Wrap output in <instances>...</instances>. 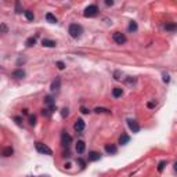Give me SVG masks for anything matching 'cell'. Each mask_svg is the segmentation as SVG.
Segmentation results:
<instances>
[{"instance_id":"cell-22","label":"cell","mask_w":177,"mask_h":177,"mask_svg":"<svg viewBox=\"0 0 177 177\" xmlns=\"http://www.w3.org/2000/svg\"><path fill=\"white\" fill-rule=\"evenodd\" d=\"M35 43H36V38H29L27 40V46H28V47H32V46H35Z\"/></svg>"},{"instance_id":"cell-23","label":"cell","mask_w":177,"mask_h":177,"mask_svg":"<svg viewBox=\"0 0 177 177\" xmlns=\"http://www.w3.org/2000/svg\"><path fill=\"white\" fill-rule=\"evenodd\" d=\"M129 31H130V32H136V31H137V24H136L134 21L130 22V25H129Z\"/></svg>"},{"instance_id":"cell-9","label":"cell","mask_w":177,"mask_h":177,"mask_svg":"<svg viewBox=\"0 0 177 177\" xmlns=\"http://www.w3.org/2000/svg\"><path fill=\"white\" fill-rule=\"evenodd\" d=\"M60 87H61V79L60 78H56V80H53V83H51V91L53 93H58L60 91Z\"/></svg>"},{"instance_id":"cell-17","label":"cell","mask_w":177,"mask_h":177,"mask_svg":"<svg viewBox=\"0 0 177 177\" xmlns=\"http://www.w3.org/2000/svg\"><path fill=\"white\" fill-rule=\"evenodd\" d=\"M105 151H107L108 154H116V147L112 144H107L105 145Z\"/></svg>"},{"instance_id":"cell-30","label":"cell","mask_w":177,"mask_h":177,"mask_svg":"<svg viewBox=\"0 0 177 177\" xmlns=\"http://www.w3.org/2000/svg\"><path fill=\"white\" fill-rule=\"evenodd\" d=\"M78 162H79V165H80V167H84V165H86V162H84L82 158H79V159H78Z\"/></svg>"},{"instance_id":"cell-12","label":"cell","mask_w":177,"mask_h":177,"mask_svg":"<svg viewBox=\"0 0 177 177\" xmlns=\"http://www.w3.org/2000/svg\"><path fill=\"white\" fill-rule=\"evenodd\" d=\"M13 78H15V79H22V78H25V71H24V69H17V71H14V72H13Z\"/></svg>"},{"instance_id":"cell-28","label":"cell","mask_w":177,"mask_h":177,"mask_svg":"<svg viewBox=\"0 0 177 177\" xmlns=\"http://www.w3.org/2000/svg\"><path fill=\"white\" fill-rule=\"evenodd\" d=\"M0 29H2V33H7V27H6V24L0 25Z\"/></svg>"},{"instance_id":"cell-31","label":"cell","mask_w":177,"mask_h":177,"mask_svg":"<svg viewBox=\"0 0 177 177\" xmlns=\"http://www.w3.org/2000/svg\"><path fill=\"white\" fill-rule=\"evenodd\" d=\"M170 80V78H169V75H167V73H163V82H169Z\"/></svg>"},{"instance_id":"cell-2","label":"cell","mask_w":177,"mask_h":177,"mask_svg":"<svg viewBox=\"0 0 177 177\" xmlns=\"http://www.w3.org/2000/svg\"><path fill=\"white\" fill-rule=\"evenodd\" d=\"M35 148H36V151H38V152H40V154H44V155H53V151H51L46 144H43V142H39L38 141L35 144Z\"/></svg>"},{"instance_id":"cell-27","label":"cell","mask_w":177,"mask_h":177,"mask_svg":"<svg viewBox=\"0 0 177 177\" xmlns=\"http://www.w3.org/2000/svg\"><path fill=\"white\" fill-rule=\"evenodd\" d=\"M57 67H58V69H64V68H65V64H64L62 61H58V62H57Z\"/></svg>"},{"instance_id":"cell-1","label":"cell","mask_w":177,"mask_h":177,"mask_svg":"<svg viewBox=\"0 0 177 177\" xmlns=\"http://www.w3.org/2000/svg\"><path fill=\"white\" fill-rule=\"evenodd\" d=\"M68 33H69L73 39H79L82 36V33H83V28L78 24H71L69 28H68Z\"/></svg>"},{"instance_id":"cell-32","label":"cell","mask_w":177,"mask_h":177,"mask_svg":"<svg viewBox=\"0 0 177 177\" xmlns=\"http://www.w3.org/2000/svg\"><path fill=\"white\" fill-rule=\"evenodd\" d=\"M105 4H107V6H112L113 2H112V0H107V2H105Z\"/></svg>"},{"instance_id":"cell-34","label":"cell","mask_w":177,"mask_h":177,"mask_svg":"<svg viewBox=\"0 0 177 177\" xmlns=\"http://www.w3.org/2000/svg\"><path fill=\"white\" fill-rule=\"evenodd\" d=\"M17 13H21V8H19V3H17Z\"/></svg>"},{"instance_id":"cell-10","label":"cell","mask_w":177,"mask_h":177,"mask_svg":"<svg viewBox=\"0 0 177 177\" xmlns=\"http://www.w3.org/2000/svg\"><path fill=\"white\" fill-rule=\"evenodd\" d=\"M84 150H86V144H84V141L79 140L78 144H76V152H78V154H83Z\"/></svg>"},{"instance_id":"cell-18","label":"cell","mask_w":177,"mask_h":177,"mask_svg":"<svg viewBox=\"0 0 177 177\" xmlns=\"http://www.w3.org/2000/svg\"><path fill=\"white\" fill-rule=\"evenodd\" d=\"M112 94H113V97H115V98H118V97H121L122 94H123V90H122L121 87H115L112 90Z\"/></svg>"},{"instance_id":"cell-7","label":"cell","mask_w":177,"mask_h":177,"mask_svg":"<svg viewBox=\"0 0 177 177\" xmlns=\"http://www.w3.org/2000/svg\"><path fill=\"white\" fill-rule=\"evenodd\" d=\"M61 142H62V145L68 147V145L72 142V137H71L69 134H67L65 132H62V134H61Z\"/></svg>"},{"instance_id":"cell-29","label":"cell","mask_w":177,"mask_h":177,"mask_svg":"<svg viewBox=\"0 0 177 177\" xmlns=\"http://www.w3.org/2000/svg\"><path fill=\"white\" fill-rule=\"evenodd\" d=\"M14 121H15V122H17V125H19V126L22 125V119L19 118V116H15V118H14Z\"/></svg>"},{"instance_id":"cell-14","label":"cell","mask_w":177,"mask_h":177,"mask_svg":"<svg viewBox=\"0 0 177 177\" xmlns=\"http://www.w3.org/2000/svg\"><path fill=\"white\" fill-rule=\"evenodd\" d=\"M3 156H4V158H8V156H11L14 154V150H13V147H6L4 150H3Z\"/></svg>"},{"instance_id":"cell-33","label":"cell","mask_w":177,"mask_h":177,"mask_svg":"<svg viewBox=\"0 0 177 177\" xmlns=\"http://www.w3.org/2000/svg\"><path fill=\"white\" fill-rule=\"evenodd\" d=\"M80 109H82V112H83V113H88V111H87V109H86V108H84V107H82Z\"/></svg>"},{"instance_id":"cell-37","label":"cell","mask_w":177,"mask_h":177,"mask_svg":"<svg viewBox=\"0 0 177 177\" xmlns=\"http://www.w3.org/2000/svg\"><path fill=\"white\" fill-rule=\"evenodd\" d=\"M39 177H48V176H39Z\"/></svg>"},{"instance_id":"cell-6","label":"cell","mask_w":177,"mask_h":177,"mask_svg":"<svg viewBox=\"0 0 177 177\" xmlns=\"http://www.w3.org/2000/svg\"><path fill=\"white\" fill-rule=\"evenodd\" d=\"M127 126H129V129L132 130L133 133L140 132V125L137 123V121H134V119H127Z\"/></svg>"},{"instance_id":"cell-25","label":"cell","mask_w":177,"mask_h":177,"mask_svg":"<svg viewBox=\"0 0 177 177\" xmlns=\"http://www.w3.org/2000/svg\"><path fill=\"white\" fill-rule=\"evenodd\" d=\"M29 125L31 126H35L36 125V116H29Z\"/></svg>"},{"instance_id":"cell-8","label":"cell","mask_w":177,"mask_h":177,"mask_svg":"<svg viewBox=\"0 0 177 177\" xmlns=\"http://www.w3.org/2000/svg\"><path fill=\"white\" fill-rule=\"evenodd\" d=\"M84 126H86V123H84L83 119H78V121L75 122V125H73V129H75L76 132H83Z\"/></svg>"},{"instance_id":"cell-13","label":"cell","mask_w":177,"mask_h":177,"mask_svg":"<svg viewBox=\"0 0 177 177\" xmlns=\"http://www.w3.org/2000/svg\"><path fill=\"white\" fill-rule=\"evenodd\" d=\"M42 44H43L44 47H56V46H57V42L50 40V39H43V42H42Z\"/></svg>"},{"instance_id":"cell-19","label":"cell","mask_w":177,"mask_h":177,"mask_svg":"<svg viewBox=\"0 0 177 177\" xmlns=\"http://www.w3.org/2000/svg\"><path fill=\"white\" fill-rule=\"evenodd\" d=\"M46 19H47L48 22H51V24H56V22H57V18H56V17H54L51 13H47V14H46Z\"/></svg>"},{"instance_id":"cell-4","label":"cell","mask_w":177,"mask_h":177,"mask_svg":"<svg viewBox=\"0 0 177 177\" xmlns=\"http://www.w3.org/2000/svg\"><path fill=\"white\" fill-rule=\"evenodd\" d=\"M44 105H46V109H48L50 112H54V111H56V101L53 100L51 96L44 97Z\"/></svg>"},{"instance_id":"cell-15","label":"cell","mask_w":177,"mask_h":177,"mask_svg":"<svg viewBox=\"0 0 177 177\" xmlns=\"http://www.w3.org/2000/svg\"><path fill=\"white\" fill-rule=\"evenodd\" d=\"M130 141V137L129 136H127V134H122V136H121V138H119V144H121V145H125V144H127V142H129Z\"/></svg>"},{"instance_id":"cell-24","label":"cell","mask_w":177,"mask_h":177,"mask_svg":"<svg viewBox=\"0 0 177 177\" xmlns=\"http://www.w3.org/2000/svg\"><path fill=\"white\" fill-rule=\"evenodd\" d=\"M165 166H166V161L159 162V165H158V172H162V170L165 169Z\"/></svg>"},{"instance_id":"cell-3","label":"cell","mask_w":177,"mask_h":177,"mask_svg":"<svg viewBox=\"0 0 177 177\" xmlns=\"http://www.w3.org/2000/svg\"><path fill=\"white\" fill-rule=\"evenodd\" d=\"M97 13H98V8H97V6L96 4H91V6H87V7L84 8L83 15L87 17V18H91V17H96Z\"/></svg>"},{"instance_id":"cell-26","label":"cell","mask_w":177,"mask_h":177,"mask_svg":"<svg viewBox=\"0 0 177 177\" xmlns=\"http://www.w3.org/2000/svg\"><path fill=\"white\" fill-rule=\"evenodd\" d=\"M68 113H69V109H68V108H64V109L61 111V116H62V118L68 116Z\"/></svg>"},{"instance_id":"cell-20","label":"cell","mask_w":177,"mask_h":177,"mask_svg":"<svg viewBox=\"0 0 177 177\" xmlns=\"http://www.w3.org/2000/svg\"><path fill=\"white\" fill-rule=\"evenodd\" d=\"M94 111H96L97 113H109V112H111V111L107 109V108H100V107H97Z\"/></svg>"},{"instance_id":"cell-11","label":"cell","mask_w":177,"mask_h":177,"mask_svg":"<svg viewBox=\"0 0 177 177\" xmlns=\"http://www.w3.org/2000/svg\"><path fill=\"white\" fill-rule=\"evenodd\" d=\"M100 158H101V155H100L98 152H96V151H91V152L88 154V161L90 162H96V161H98Z\"/></svg>"},{"instance_id":"cell-35","label":"cell","mask_w":177,"mask_h":177,"mask_svg":"<svg viewBox=\"0 0 177 177\" xmlns=\"http://www.w3.org/2000/svg\"><path fill=\"white\" fill-rule=\"evenodd\" d=\"M119 75H121V73H119V72H115V79H118V80H119V79H121V78H119Z\"/></svg>"},{"instance_id":"cell-36","label":"cell","mask_w":177,"mask_h":177,"mask_svg":"<svg viewBox=\"0 0 177 177\" xmlns=\"http://www.w3.org/2000/svg\"><path fill=\"white\" fill-rule=\"evenodd\" d=\"M175 172L177 173V162H176V163H175Z\"/></svg>"},{"instance_id":"cell-16","label":"cell","mask_w":177,"mask_h":177,"mask_svg":"<svg viewBox=\"0 0 177 177\" xmlns=\"http://www.w3.org/2000/svg\"><path fill=\"white\" fill-rule=\"evenodd\" d=\"M24 15H25V18H27L28 21H33V19H35V15H33V13L31 10H25Z\"/></svg>"},{"instance_id":"cell-21","label":"cell","mask_w":177,"mask_h":177,"mask_svg":"<svg viewBox=\"0 0 177 177\" xmlns=\"http://www.w3.org/2000/svg\"><path fill=\"white\" fill-rule=\"evenodd\" d=\"M165 29H166V31H176L177 25L176 24H166V25H165Z\"/></svg>"},{"instance_id":"cell-5","label":"cell","mask_w":177,"mask_h":177,"mask_svg":"<svg viewBox=\"0 0 177 177\" xmlns=\"http://www.w3.org/2000/svg\"><path fill=\"white\" fill-rule=\"evenodd\" d=\"M112 39H113V42H115L116 44H123V43H126V36H125L123 33H121V32H115V33H113Z\"/></svg>"}]
</instances>
